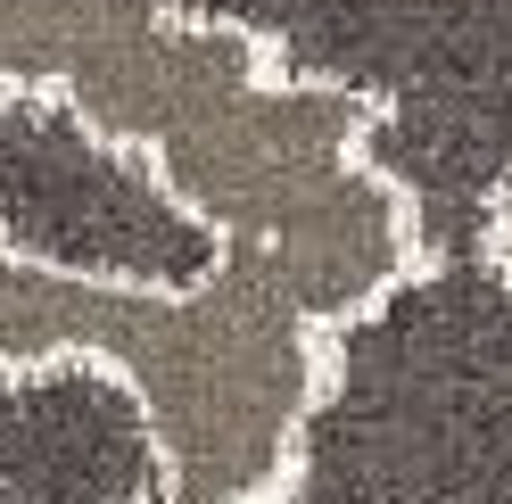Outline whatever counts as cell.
Masks as SVG:
<instances>
[{
	"mask_svg": "<svg viewBox=\"0 0 512 504\" xmlns=\"http://www.w3.org/2000/svg\"><path fill=\"white\" fill-rule=\"evenodd\" d=\"M281 504H512V273L413 257L323 331Z\"/></svg>",
	"mask_w": 512,
	"mask_h": 504,
	"instance_id": "cell-2",
	"label": "cell"
},
{
	"mask_svg": "<svg viewBox=\"0 0 512 504\" xmlns=\"http://www.w3.org/2000/svg\"><path fill=\"white\" fill-rule=\"evenodd\" d=\"M0 83L67 91L149 149L223 257L273 265L314 331L364 314L422 257L397 182L364 157L372 108L290 83L232 25L174 17L166 0H0Z\"/></svg>",
	"mask_w": 512,
	"mask_h": 504,
	"instance_id": "cell-1",
	"label": "cell"
},
{
	"mask_svg": "<svg viewBox=\"0 0 512 504\" xmlns=\"http://www.w3.org/2000/svg\"><path fill=\"white\" fill-rule=\"evenodd\" d=\"M488 257L512 273V191H504V207H496V232H488Z\"/></svg>",
	"mask_w": 512,
	"mask_h": 504,
	"instance_id": "cell-6",
	"label": "cell"
},
{
	"mask_svg": "<svg viewBox=\"0 0 512 504\" xmlns=\"http://www.w3.org/2000/svg\"><path fill=\"white\" fill-rule=\"evenodd\" d=\"M0 257L116 290H199L223 240L174 199L149 149L116 141L67 91L0 83Z\"/></svg>",
	"mask_w": 512,
	"mask_h": 504,
	"instance_id": "cell-4",
	"label": "cell"
},
{
	"mask_svg": "<svg viewBox=\"0 0 512 504\" xmlns=\"http://www.w3.org/2000/svg\"><path fill=\"white\" fill-rule=\"evenodd\" d=\"M0 504H166V447L108 356L0 364Z\"/></svg>",
	"mask_w": 512,
	"mask_h": 504,
	"instance_id": "cell-5",
	"label": "cell"
},
{
	"mask_svg": "<svg viewBox=\"0 0 512 504\" xmlns=\"http://www.w3.org/2000/svg\"><path fill=\"white\" fill-rule=\"evenodd\" d=\"M232 25L290 83L372 108L364 157L397 182L422 257H471L512 191V0H166Z\"/></svg>",
	"mask_w": 512,
	"mask_h": 504,
	"instance_id": "cell-3",
	"label": "cell"
}]
</instances>
